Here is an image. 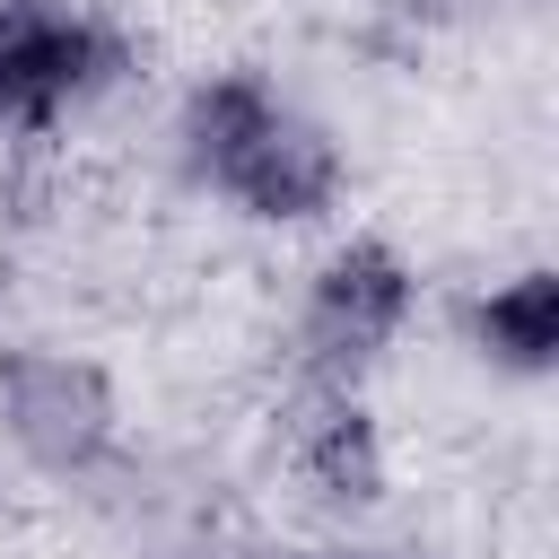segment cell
<instances>
[{
  "label": "cell",
  "mask_w": 559,
  "mask_h": 559,
  "mask_svg": "<svg viewBox=\"0 0 559 559\" xmlns=\"http://www.w3.org/2000/svg\"><path fill=\"white\" fill-rule=\"evenodd\" d=\"M175 166L245 227H323L349 201V148L262 70H201L175 96Z\"/></svg>",
  "instance_id": "1"
},
{
  "label": "cell",
  "mask_w": 559,
  "mask_h": 559,
  "mask_svg": "<svg viewBox=\"0 0 559 559\" xmlns=\"http://www.w3.org/2000/svg\"><path fill=\"white\" fill-rule=\"evenodd\" d=\"M131 35L87 0H0V140H52L131 87Z\"/></svg>",
  "instance_id": "2"
},
{
  "label": "cell",
  "mask_w": 559,
  "mask_h": 559,
  "mask_svg": "<svg viewBox=\"0 0 559 559\" xmlns=\"http://www.w3.org/2000/svg\"><path fill=\"white\" fill-rule=\"evenodd\" d=\"M0 445L35 480H96L122 454V393L87 349L9 341L0 349Z\"/></svg>",
  "instance_id": "3"
},
{
  "label": "cell",
  "mask_w": 559,
  "mask_h": 559,
  "mask_svg": "<svg viewBox=\"0 0 559 559\" xmlns=\"http://www.w3.org/2000/svg\"><path fill=\"white\" fill-rule=\"evenodd\" d=\"M419 314V262L393 236H332L297 297V349L314 384H358Z\"/></svg>",
  "instance_id": "4"
},
{
  "label": "cell",
  "mask_w": 559,
  "mask_h": 559,
  "mask_svg": "<svg viewBox=\"0 0 559 559\" xmlns=\"http://www.w3.org/2000/svg\"><path fill=\"white\" fill-rule=\"evenodd\" d=\"M288 463H297V480H306L323 507H341V515H367V507L393 489V445H384V419L367 411L358 384H314L306 419L288 428Z\"/></svg>",
  "instance_id": "5"
},
{
  "label": "cell",
  "mask_w": 559,
  "mask_h": 559,
  "mask_svg": "<svg viewBox=\"0 0 559 559\" xmlns=\"http://www.w3.org/2000/svg\"><path fill=\"white\" fill-rule=\"evenodd\" d=\"M463 349L507 384L559 376V271L550 262H515L489 288H472L463 297Z\"/></svg>",
  "instance_id": "6"
},
{
  "label": "cell",
  "mask_w": 559,
  "mask_h": 559,
  "mask_svg": "<svg viewBox=\"0 0 559 559\" xmlns=\"http://www.w3.org/2000/svg\"><path fill=\"white\" fill-rule=\"evenodd\" d=\"M288 559H393V550H349V542H332V550H288Z\"/></svg>",
  "instance_id": "7"
}]
</instances>
